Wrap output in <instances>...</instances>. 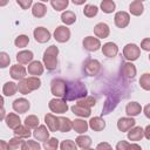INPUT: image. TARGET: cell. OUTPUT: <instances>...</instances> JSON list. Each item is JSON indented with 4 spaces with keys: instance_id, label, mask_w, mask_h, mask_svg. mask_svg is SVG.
<instances>
[{
    "instance_id": "obj_38",
    "label": "cell",
    "mask_w": 150,
    "mask_h": 150,
    "mask_svg": "<svg viewBox=\"0 0 150 150\" xmlns=\"http://www.w3.org/2000/svg\"><path fill=\"white\" fill-rule=\"evenodd\" d=\"M25 125H27L29 129H35L39 127V117L35 115H28L25 118Z\"/></svg>"
},
{
    "instance_id": "obj_12",
    "label": "cell",
    "mask_w": 150,
    "mask_h": 150,
    "mask_svg": "<svg viewBox=\"0 0 150 150\" xmlns=\"http://www.w3.org/2000/svg\"><path fill=\"white\" fill-rule=\"evenodd\" d=\"M9 74H11V77L13 80H16V81H20L22 79L26 77V74H27V69L21 64H13L9 69Z\"/></svg>"
},
{
    "instance_id": "obj_27",
    "label": "cell",
    "mask_w": 150,
    "mask_h": 150,
    "mask_svg": "<svg viewBox=\"0 0 150 150\" xmlns=\"http://www.w3.org/2000/svg\"><path fill=\"white\" fill-rule=\"evenodd\" d=\"M129 12L131 13V15H135V16H139L143 14L144 12V5L142 1L139 0H135L130 4L129 6Z\"/></svg>"
},
{
    "instance_id": "obj_36",
    "label": "cell",
    "mask_w": 150,
    "mask_h": 150,
    "mask_svg": "<svg viewBox=\"0 0 150 150\" xmlns=\"http://www.w3.org/2000/svg\"><path fill=\"white\" fill-rule=\"evenodd\" d=\"M50 5L56 12H61L68 7L69 0H50Z\"/></svg>"
},
{
    "instance_id": "obj_8",
    "label": "cell",
    "mask_w": 150,
    "mask_h": 150,
    "mask_svg": "<svg viewBox=\"0 0 150 150\" xmlns=\"http://www.w3.org/2000/svg\"><path fill=\"white\" fill-rule=\"evenodd\" d=\"M54 39L57 41V42H67L69 39H70V30L68 27L66 26H59L55 28L54 30Z\"/></svg>"
},
{
    "instance_id": "obj_51",
    "label": "cell",
    "mask_w": 150,
    "mask_h": 150,
    "mask_svg": "<svg viewBox=\"0 0 150 150\" xmlns=\"http://www.w3.org/2000/svg\"><path fill=\"white\" fill-rule=\"evenodd\" d=\"M144 137L150 141V124H148L144 129Z\"/></svg>"
},
{
    "instance_id": "obj_15",
    "label": "cell",
    "mask_w": 150,
    "mask_h": 150,
    "mask_svg": "<svg viewBox=\"0 0 150 150\" xmlns=\"http://www.w3.org/2000/svg\"><path fill=\"white\" fill-rule=\"evenodd\" d=\"M49 131H50V130L48 129L47 125L41 124V125H39L38 128L34 129L33 136H34L35 139H38V141H40V142H46V141L49 138Z\"/></svg>"
},
{
    "instance_id": "obj_43",
    "label": "cell",
    "mask_w": 150,
    "mask_h": 150,
    "mask_svg": "<svg viewBox=\"0 0 150 150\" xmlns=\"http://www.w3.org/2000/svg\"><path fill=\"white\" fill-rule=\"evenodd\" d=\"M21 149H22V150H40V149H41V145H40L38 142H35V141L28 139V141H25V142H23Z\"/></svg>"
},
{
    "instance_id": "obj_56",
    "label": "cell",
    "mask_w": 150,
    "mask_h": 150,
    "mask_svg": "<svg viewBox=\"0 0 150 150\" xmlns=\"http://www.w3.org/2000/svg\"><path fill=\"white\" fill-rule=\"evenodd\" d=\"M41 1H42V2H46V1H48V0H41Z\"/></svg>"
},
{
    "instance_id": "obj_16",
    "label": "cell",
    "mask_w": 150,
    "mask_h": 150,
    "mask_svg": "<svg viewBox=\"0 0 150 150\" xmlns=\"http://www.w3.org/2000/svg\"><path fill=\"white\" fill-rule=\"evenodd\" d=\"M94 34L96 35V38L98 39H105L109 36L110 34V28L107 23L104 22H98L97 25H95L94 27Z\"/></svg>"
},
{
    "instance_id": "obj_34",
    "label": "cell",
    "mask_w": 150,
    "mask_h": 150,
    "mask_svg": "<svg viewBox=\"0 0 150 150\" xmlns=\"http://www.w3.org/2000/svg\"><path fill=\"white\" fill-rule=\"evenodd\" d=\"M100 8L103 13L110 14L116 9V4L112 0H102V2L100 5Z\"/></svg>"
},
{
    "instance_id": "obj_46",
    "label": "cell",
    "mask_w": 150,
    "mask_h": 150,
    "mask_svg": "<svg viewBox=\"0 0 150 150\" xmlns=\"http://www.w3.org/2000/svg\"><path fill=\"white\" fill-rule=\"evenodd\" d=\"M130 148L141 149L139 145L132 144V143H128V142H125V141H120V142L116 144V149H117V150H127V149H130Z\"/></svg>"
},
{
    "instance_id": "obj_21",
    "label": "cell",
    "mask_w": 150,
    "mask_h": 150,
    "mask_svg": "<svg viewBox=\"0 0 150 150\" xmlns=\"http://www.w3.org/2000/svg\"><path fill=\"white\" fill-rule=\"evenodd\" d=\"M45 123L50 131H53V132L59 131V117H56L54 114H46Z\"/></svg>"
},
{
    "instance_id": "obj_6",
    "label": "cell",
    "mask_w": 150,
    "mask_h": 150,
    "mask_svg": "<svg viewBox=\"0 0 150 150\" xmlns=\"http://www.w3.org/2000/svg\"><path fill=\"white\" fill-rule=\"evenodd\" d=\"M141 55V48L135 45V43H128L124 46L123 48V56L128 60V61H135Z\"/></svg>"
},
{
    "instance_id": "obj_23",
    "label": "cell",
    "mask_w": 150,
    "mask_h": 150,
    "mask_svg": "<svg viewBox=\"0 0 150 150\" xmlns=\"http://www.w3.org/2000/svg\"><path fill=\"white\" fill-rule=\"evenodd\" d=\"M89 128L94 131H102L104 128H105V122L102 117L100 116H95V117H91L89 120Z\"/></svg>"
},
{
    "instance_id": "obj_26",
    "label": "cell",
    "mask_w": 150,
    "mask_h": 150,
    "mask_svg": "<svg viewBox=\"0 0 150 150\" xmlns=\"http://www.w3.org/2000/svg\"><path fill=\"white\" fill-rule=\"evenodd\" d=\"M141 111H142V107L138 102L132 101V102H129L125 105V112H127L128 116H132V117L137 116V115L141 114Z\"/></svg>"
},
{
    "instance_id": "obj_10",
    "label": "cell",
    "mask_w": 150,
    "mask_h": 150,
    "mask_svg": "<svg viewBox=\"0 0 150 150\" xmlns=\"http://www.w3.org/2000/svg\"><path fill=\"white\" fill-rule=\"evenodd\" d=\"M34 39L39 43H46L50 39V32L45 27H36L33 32Z\"/></svg>"
},
{
    "instance_id": "obj_54",
    "label": "cell",
    "mask_w": 150,
    "mask_h": 150,
    "mask_svg": "<svg viewBox=\"0 0 150 150\" xmlns=\"http://www.w3.org/2000/svg\"><path fill=\"white\" fill-rule=\"evenodd\" d=\"M86 1H87V0H71V2H73L74 5H83Z\"/></svg>"
},
{
    "instance_id": "obj_29",
    "label": "cell",
    "mask_w": 150,
    "mask_h": 150,
    "mask_svg": "<svg viewBox=\"0 0 150 150\" xmlns=\"http://www.w3.org/2000/svg\"><path fill=\"white\" fill-rule=\"evenodd\" d=\"M46 13H47V7H46L45 4H42V2H36V4L33 5V7H32V14H33L35 18H38V19L43 18V16L46 15Z\"/></svg>"
},
{
    "instance_id": "obj_48",
    "label": "cell",
    "mask_w": 150,
    "mask_h": 150,
    "mask_svg": "<svg viewBox=\"0 0 150 150\" xmlns=\"http://www.w3.org/2000/svg\"><path fill=\"white\" fill-rule=\"evenodd\" d=\"M16 4L22 8V9H28L32 4H33V0H16Z\"/></svg>"
},
{
    "instance_id": "obj_5",
    "label": "cell",
    "mask_w": 150,
    "mask_h": 150,
    "mask_svg": "<svg viewBox=\"0 0 150 150\" xmlns=\"http://www.w3.org/2000/svg\"><path fill=\"white\" fill-rule=\"evenodd\" d=\"M67 89V82L62 79H54L50 82V91L55 97H63Z\"/></svg>"
},
{
    "instance_id": "obj_11",
    "label": "cell",
    "mask_w": 150,
    "mask_h": 150,
    "mask_svg": "<svg viewBox=\"0 0 150 150\" xmlns=\"http://www.w3.org/2000/svg\"><path fill=\"white\" fill-rule=\"evenodd\" d=\"M82 43H83L84 49L88 50V52H96L102 47L101 42H100V39L98 38H94V36H86L83 39Z\"/></svg>"
},
{
    "instance_id": "obj_22",
    "label": "cell",
    "mask_w": 150,
    "mask_h": 150,
    "mask_svg": "<svg viewBox=\"0 0 150 150\" xmlns=\"http://www.w3.org/2000/svg\"><path fill=\"white\" fill-rule=\"evenodd\" d=\"M121 71H122V75L125 79H134L136 76V73H137L136 67H135V64L131 61H129L127 63H123Z\"/></svg>"
},
{
    "instance_id": "obj_28",
    "label": "cell",
    "mask_w": 150,
    "mask_h": 150,
    "mask_svg": "<svg viewBox=\"0 0 150 150\" xmlns=\"http://www.w3.org/2000/svg\"><path fill=\"white\" fill-rule=\"evenodd\" d=\"M88 128H89V123L86 122L84 120L76 118V120L73 121V129L77 134H84L88 130Z\"/></svg>"
},
{
    "instance_id": "obj_2",
    "label": "cell",
    "mask_w": 150,
    "mask_h": 150,
    "mask_svg": "<svg viewBox=\"0 0 150 150\" xmlns=\"http://www.w3.org/2000/svg\"><path fill=\"white\" fill-rule=\"evenodd\" d=\"M41 87V80L39 76H30V77H25L19 81L18 83V90L22 95H27L33 90H36Z\"/></svg>"
},
{
    "instance_id": "obj_18",
    "label": "cell",
    "mask_w": 150,
    "mask_h": 150,
    "mask_svg": "<svg viewBox=\"0 0 150 150\" xmlns=\"http://www.w3.org/2000/svg\"><path fill=\"white\" fill-rule=\"evenodd\" d=\"M144 137V129L142 127H132L128 130V139L131 142H138Z\"/></svg>"
},
{
    "instance_id": "obj_49",
    "label": "cell",
    "mask_w": 150,
    "mask_h": 150,
    "mask_svg": "<svg viewBox=\"0 0 150 150\" xmlns=\"http://www.w3.org/2000/svg\"><path fill=\"white\" fill-rule=\"evenodd\" d=\"M141 48L145 52H150V38H145L141 42Z\"/></svg>"
},
{
    "instance_id": "obj_25",
    "label": "cell",
    "mask_w": 150,
    "mask_h": 150,
    "mask_svg": "<svg viewBox=\"0 0 150 150\" xmlns=\"http://www.w3.org/2000/svg\"><path fill=\"white\" fill-rule=\"evenodd\" d=\"M5 122H6V125L9 128V129H15L16 127H19L21 124V120L19 117V115H16L15 112H9L6 117H5Z\"/></svg>"
},
{
    "instance_id": "obj_55",
    "label": "cell",
    "mask_w": 150,
    "mask_h": 150,
    "mask_svg": "<svg viewBox=\"0 0 150 150\" xmlns=\"http://www.w3.org/2000/svg\"><path fill=\"white\" fill-rule=\"evenodd\" d=\"M7 2H8V0H0V6L4 7V6L7 5Z\"/></svg>"
},
{
    "instance_id": "obj_33",
    "label": "cell",
    "mask_w": 150,
    "mask_h": 150,
    "mask_svg": "<svg viewBox=\"0 0 150 150\" xmlns=\"http://www.w3.org/2000/svg\"><path fill=\"white\" fill-rule=\"evenodd\" d=\"M13 132H14L15 136H19V137H21V138H29L30 135H32L30 129H29L27 125H21V124H20L19 127H16Z\"/></svg>"
},
{
    "instance_id": "obj_32",
    "label": "cell",
    "mask_w": 150,
    "mask_h": 150,
    "mask_svg": "<svg viewBox=\"0 0 150 150\" xmlns=\"http://www.w3.org/2000/svg\"><path fill=\"white\" fill-rule=\"evenodd\" d=\"M16 90H18V84L12 81L6 82L2 87V94L5 96H13L16 93Z\"/></svg>"
},
{
    "instance_id": "obj_3",
    "label": "cell",
    "mask_w": 150,
    "mask_h": 150,
    "mask_svg": "<svg viewBox=\"0 0 150 150\" xmlns=\"http://www.w3.org/2000/svg\"><path fill=\"white\" fill-rule=\"evenodd\" d=\"M57 55H59V48L54 45L49 46L45 53H43V64L45 68H47V70H54L57 67Z\"/></svg>"
},
{
    "instance_id": "obj_24",
    "label": "cell",
    "mask_w": 150,
    "mask_h": 150,
    "mask_svg": "<svg viewBox=\"0 0 150 150\" xmlns=\"http://www.w3.org/2000/svg\"><path fill=\"white\" fill-rule=\"evenodd\" d=\"M34 57L32 50H21L16 54V61L21 64H29Z\"/></svg>"
},
{
    "instance_id": "obj_41",
    "label": "cell",
    "mask_w": 150,
    "mask_h": 150,
    "mask_svg": "<svg viewBox=\"0 0 150 150\" xmlns=\"http://www.w3.org/2000/svg\"><path fill=\"white\" fill-rule=\"evenodd\" d=\"M43 148L46 150H56L59 148V139L55 137H49L46 142H43Z\"/></svg>"
},
{
    "instance_id": "obj_53",
    "label": "cell",
    "mask_w": 150,
    "mask_h": 150,
    "mask_svg": "<svg viewBox=\"0 0 150 150\" xmlns=\"http://www.w3.org/2000/svg\"><path fill=\"white\" fill-rule=\"evenodd\" d=\"M0 149L1 150H7L8 149V143L6 144L5 141H0Z\"/></svg>"
},
{
    "instance_id": "obj_44",
    "label": "cell",
    "mask_w": 150,
    "mask_h": 150,
    "mask_svg": "<svg viewBox=\"0 0 150 150\" xmlns=\"http://www.w3.org/2000/svg\"><path fill=\"white\" fill-rule=\"evenodd\" d=\"M76 103L82 104V105L88 107V108H91V107H94V105H95L96 100H95L93 96H86V97H83V98L77 100V102H76Z\"/></svg>"
},
{
    "instance_id": "obj_47",
    "label": "cell",
    "mask_w": 150,
    "mask_h": 150,
    "mask_svg": "<svg viewBox=\"0 0 150 150\" xmlns=\"http://www.w3.org/2000/svg\"><path fill=\"white\" fill-rule=\"evenodd\" d=\"M9 62H11V57L9 55L6 53V52H1L0 53V67L4 69L6 67L9 66Z\"/></svg>"
},
{
    "instance_id": "obj_39",
    "label": "cell",
    "mask_w": 150,
    "mask_h": 150,
    "mask_svg": "<svg viewBox=\"0 0 150 150\" xmlns=\"http://www.w3.org/2000/svg\"><path fill=\"white\" fill-rule=\"evenodd\" d=\"M25 141H22L21 137L19 136H15L13 138L9 139L8 142V149H12V150H16V149H21L22 148V144H23Z\"/></svg>"
},
{
    "instance_id": "obj_1",
    "label": "cell",
    "mask_w": 150,
    "mask_h": 150,
    "mask_svg": "<svg viewBox=\"0 0 150 150\" xmlns=\"http://www.w3.org/2000/svg\"><path fill=\"white\" fill-rule=\"evenodd\" d=\"M87 96V88L81 81H70L67 82V89L63 98L66 101L80 100Z\"/></svg>"
},
{
    "instance_id": "obj_17",
    "label": "cell",
    "mask_w": 150,
    "mask_h": 150,
    "mask_svg": "<svg viewBox=\"0 0 150 150\" xmlns=\"http://www.w3.org/2000/svg\"><path fill=\"white\" fill-rule=\"evenodd\" d=\"M102 53L107 57H115L118 54V47L115 42H107L102 47Z\"/></svg>"
},
{
    "instance_id": "obj_52",
    "label": "cell",
    "mask_w": 150,
    "mask_h": 150,
    "mask_svg": "<svg viewBox=\"0 0 150 150\" xmlns=\"http://www.w3.org/2000/svg\"><path fill=\"white\" fill-rule=\"evenodd\" d=\"M143 112H144L145 117L150 118V103H149V104H146V105L144 107V109H143Z\"/></svg>"
},
{
    "instance_id": "obj_45",
    "label": "cell",
    "mask_w": 150,
    "mask_h": 150,
    "mask_svg": "<svg viewBox=\"0 0 150 150\" xmlns=\"http://www.w3.org/2000/svg\"><path fill=\"white\" fill-rule=\"evenodd\" d=\"M60 149L61 150H76L77 144H76V142H73L70 139H64L60 144Z\"/></svg>"
},
{
    "instance_id": "obj_37",
    "label": "cell",
    "mask_w": 150,
    "mask_h": 150,
    "mask_svg": "<svg viewBox=\"0 0 150 150\" xmlns=\"http://www.w3.org/2000/svg\"><path fill=\"white\" fill-rule=\"evenodd\" d=\"M28 43H29V38L25 34H21L19 36H16L15 40H14V45L18 48H25V47L28 46Z\"/></svg>"
},
{
    "instance_id": "obj_14",
    "label": "cell",
    "mask_w": 150,
    "mask_h": 150,
    "mask_svg": "<svg viewBox=\"0 0 150 150\" xmlns=\"http://www.w3.org/2000/svg\"><path fill=\"white\" fill-rule=\"evenodd\" d=\"M136 121L132 118V116L129 117H121L117 121V129L122 132H127L128 130H130L132 127H135Z\"/></svg>"
},
{
    "instance_id": "obj_42",
    "label": "cell",
    "mask_w": 150,
    "mask_h": 150,
    "mask_svg": "<svg viewBox=\"0 0 150 150\" xmlns=\"http://www.w3.org/2000/svg\"><path fill=\"white\" fill-rule=\"evenodd\" d=\"M139 86H141V88H143L144 90L150 91V73H144L143 75H141Z\"/></svg>"
},
{
    "instance_id": "obj_4",
    "label": "cell",
    "mask_w": 150,
    "mask_h": 150,
    "mask_svg": "<svg viewBox=\"0 0 150 150\" xmlns=\"http://www.w3.org/2000/svg\"><path fill=\"white\" fill-rule=\"evenodd\" d=\"M48 107H49L50 111L54 112V114H63L69 109L66 100H63L62 97L52 98L49 101V103H48Z\"/></svg>"
},
{
    "instance_id": "obj_13",
    "label": "cell",
    "mask_w": 150,
    "mask_h": 150,
    "mask_svg": "<svg viewBox=\"0 0 150 150\" xmlns=\"http://www.w3.org/2000/svg\"><path fill=\"white\" fill-rule=\"evenodd\" d=\"M12 107H13V110H14L15 112L25 114V112H27V111L29 110L30 104H29V101H28V100H26V98H23V97H20V98L14 100Z\"/></svg>"
},
{
    "instance_id": "obj_57",
    "label": "cell",
    "mask_w": 150,
    "mask_h": 150,
    "mask_svg": "<svg viewBox=\"0 0 150 150\" xmlns=\"http://www.w3.org/2000/svg\"><path fill=\"white\" fill-rule=\"evenodd\" d=\"M149 61H150V55H149Z\"/></svg>"
},
{
    "instance_id": "obj_30",
    "label": "cell",
    "mask_w": 150,
    "mask_h": 150,
    "mask_svg": "<svg viewBox=\"0 0 150 150\" xmlns=\"http://www.w3.org/2000/svg\"><path fill=\"white\" fill-rule=\"evenodd\" d=\"M73 129V121H70L68 117H59V131L61 132H68Z\"/></svg>"
},
{
    "instance_id": "obj_35",
    "label": "cell",
    "mask_w": 150,
    "mask_h": 150,
    "mask_svg": "<svg viewBox=\"0 0 150 150\" xmlns=\"http://www.w3.org/2000/svg\"><path fill=\"white\" fill-rule=\"evenodd\" d=\"M61 20H62V22L64 25L69 26V25H73L76 21V15L71 11H66V12H63L61 14Z\"/></svg>"
},
{
    "instance_id": "obj_58",
    "label": "cell",
    "mask_w": 150,
    "mask_h": 150,
    "mask_svg": "<svg viewBox=\"0 0 150 150\" xmlns=\"http://www.w3.org/2000/svg\"><path fill=\"white\" fill-rule=\"evenodd\" d=\"M139 1H142V2H143V1H144V0H139Z\"/></svg>"
},
{
    "instance_id": "obj_19",
    "label": "cell",
    "mask_w": 150,
    "mask_h": 150,
    "mask_svg": "<svg viewBox=\"0 0 150 150\" xmlns=\"http://www.w3.org/2000/svg\"><path fill=\"white\" fill-rule=\"evenodd\" d=\"M43 70H45V64H42L40 61H32L28 64V68H27L28 74H30L33 76H40V75H42Z\"/></svg>"
},
{
    "instance_id": "obj_7",
    "label": "cell",
    "mask_w": 150,
    "mask_h": 150,
    "mask_svg": "<svg viewBox=\"0 0 150 150\" xmlns=\"http://www.w3.org/2000/svg\"><path fill=\"white\" fill-rule=\"evenodd\" d=\"M100 69H101V63L97 60L90 59V60H88V61L84 62L83 71L88 76H95V75H97L98 71H100Z\"/></svg>"
},
{
    "instance_id": "obj_50",
    "label": "cell",
    "mask_w": 150,
    "mask_h": 150,
    "mask_svg": "<svg viewBox=\"0 0 150 150\" xmlns=\"http://www.w3.org/2000/svg\"><path fill=\"white\" fill-rule=\"evenodd\" d=\"M97 149H111V145L109 143H100L96 146Z\"/></svg>"
},
{
    "instance_id": "obj_31",
    "label": "cell",
    "mask_w": 150,
    "mask_h": 150,
    "mask_svg": "<svg viewBox=\"0 0 150 150\" xmlns=\"http://www.w3.org/2000/svg\"><path fill=\"white\" fill-rule=\"evenodd\" d=\"M75 142H76L77 146L81 148V149H89L91 146V138L89 136H87V135H80V136H77L76 139H75Z\"/></svg>"
},
{
    "instance_id": "obj_9",
    "label": "cell",
    "mask_w": 150,
    "mask_h": 150,
    "mask_svg": "<svg viewBox=\"0 0 150 150\" xmlns=\"http://www.w3.org/2000/svg\"><path fill=\"white\" fill-rule=\"evenodd\" d=\"M114 22H115L116 27H118V28H125L129 25V22H130V15H129V13H127L124 11L116 12V14L114 16Z\"/></svg>"
},
{
    "instance_id": "obj_40",
    "label": "cell",
    "mask_w": 150,
    "mask_h": 150,
    "mask_svg": "<svg viewBox=\"0 0 150 150\" xmlns=\"http://www.w3.org/2000/svg\"><path fill=\"white\" fill-rule=\"evenodd\" d=\"M98 13V8L95 5H86L83 8V14L87 18H94Z\"/></svg>"
},
{
    "instance_id": "obj_20",
    "label": "cell",
    "mask_w": 150,
    "mask_h": 150,
    "mask_svg": "<svg viewBox=\"0 0 150 150\" xmlns=\"http://www.w3.org/2000/svg\"><path fill=\"white\" fill-rule=\"evenodd\" d=\"M70 110L73 111V114L80 116V117H89L90 114H91V108H88V107H84L82 104H79V103H75L74 105L70 107Z\"/></svg>"
}]
</instances>
